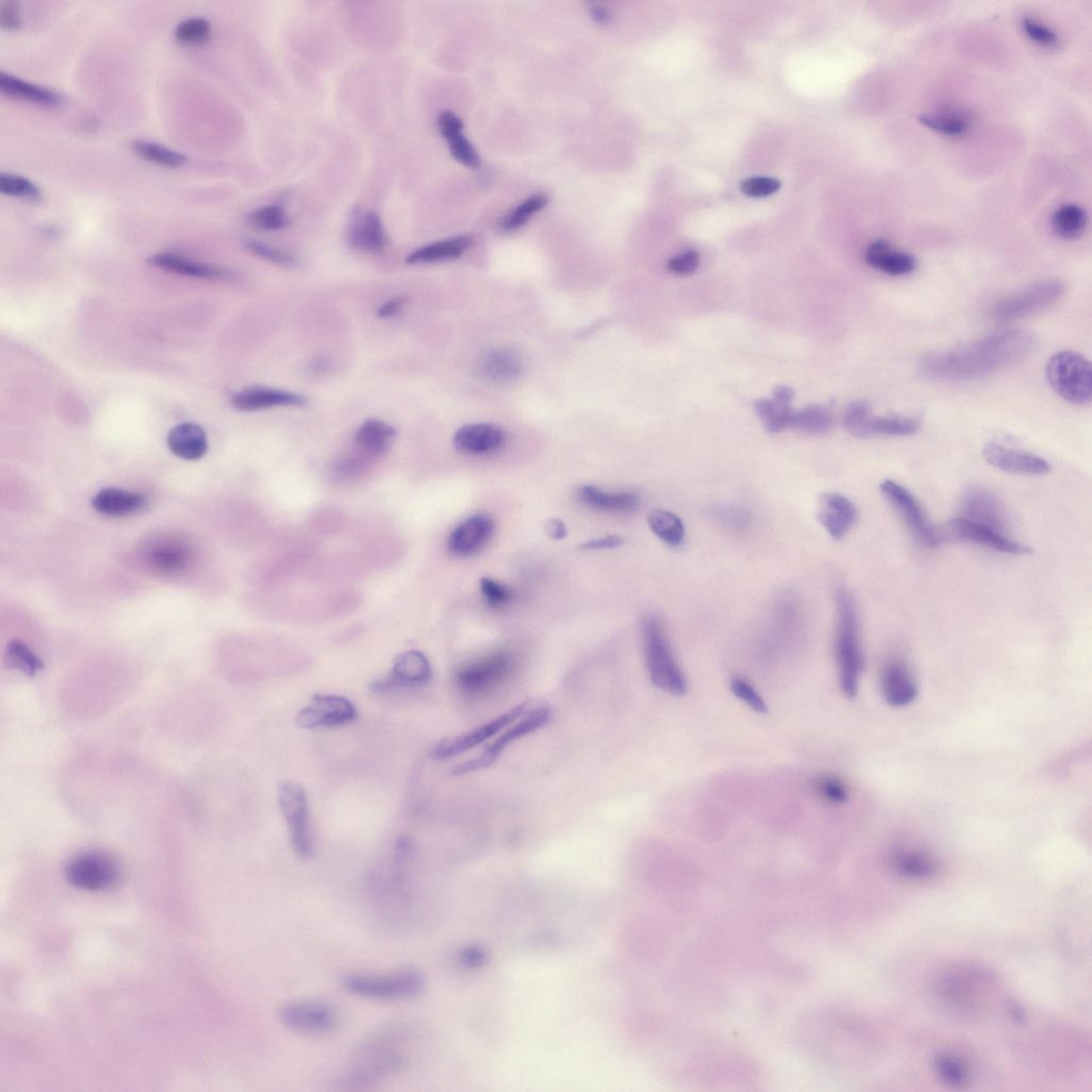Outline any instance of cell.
I'll return each mask as SVG.
<instances>
[{"label":"cell","instance_id":"6da1fadb","mask_svg":"<svg viewBox=\"0 0 1092 1092\" xmlns=\"http://www.w3.org/2000/svg\"><path fill=\"white\" fill-rule=\"evenodd\" d=\"M1035 347L1036 338L1029 331H1000L968 346L927 354L920 361L919 371L933 381H978L1016 366Z\"/></svg>","mask_w":1092,"mask_h":1092},{"label":"cell","instance_id":"7a4b0ae2","mask_svg":"<svg viewBox=\"0 0 1092 1092\" xmlns=\"http://www.w3.org/2000/svg\"><path fill=\"white\" fill-rule=\"evenodd\" d=\"M838 627L835 635V656L838 663L840 686L845 697L852 699L858 694L864 668L859 620L852 597L848 590L836 594Z\"/></svg>","mask_w":1092,"mask_h":1092},{"label":"cell","instance_id":"3957f363","mask_svg":"<svg viewBox=\"0 0 1092 1092\" xmlns=\"http://www.w3.org/2000/svg\"><path fill=\"white\" fill-rule=\"evenodd\" d=\"M646 663L652 683L669 695L681 697L688 683L669 645L664 626L655 616H648L643 623Z\"/></svg>","mask_w":1092,"mask_h":1092},{"label":"cell","instance_id":"277c9868","mask_svg":"<svg viewBox=\"0 0 1092 1092\" xmlns=\"http://www.w3.org/2000/svg\"><path fill=\"white\" fill-rule=\"evenodd\" d=\"M352 995L377 1001H405L417 998L426 987L424 976L416 970H403L383 976L350 974L341 980Z\"/></svg>","mask_w":1092,"mask_h":1092},{"label":"cell","instance_id":"5b68a950","mask_svg":"<svg viewBox=\"0 0 1092 1092\" xmlns=\"http://www.w3.org/2000/svg\"><path fill=\"white\" fill-rule=\"evenodd\" d=\"M1049 385L1058 395L1077 406H1088L1092 399V369L1089 360L1076 351L1053 354L1046 367Z\"/></svg>","mask_w":1092,"mask_h":1092},{"label":"cell","instance_id":"8992f818","mask_svg":"<svg viewBox=\"0 0 1092 1092\" xmlns=\"http://www.w3.org/2000/svg\"><path fill=\"white\" fill-rule=\"evenodd\" d=\"M991 979L976 970H958L944 976L938 983L939 998L960 1016H978L986 1004Z\"/></svg>","mask_w":1092,"mask_h":1092},{"label":"cell","instance_id":"52a82bcc","mask_svg":"<svg viewBox=\"0 0 1092 1092\" xmlns=\"http://www.w3.org/2000/svg\"><path fill=\"white\" fill-rule=\"evenodd\" d=\"M278 801L287 821L292 848L300 859L313 857L315 844L310 825L306 791L298 783L284 781L278 787Z\"/></svg>","mask_w":1092,"mask_h":1092},{"label":"cell","instance_id":"ba28073f","mask_svg":"<svg viewBox=\"0 0 1092 1092\" xmlns=\"http://www.w3.org/2000/svg\"><path fill=\"white\" fill-rule=\"evenodd\" d=\"M1065 293L1064 282L1057 279L1040 281L1002 300L993 310V317L1000 322L1028 318L1054 306Z\"/></svg>","mask_w":1092,"mask_h":1092},{"label":"cell","instance_id":"9c48e42d","mask_svg":"<svg viewBox=\"0 0 1092 1092\" xmlns=\"http://www.w3.org/2000/svg\"><path fill=\"white\" fill-rule=\"evenodd\" d=\"M279 1019L288 1029L307 1037L327 1036L340 1025L337 1008L317 1001L289 1003L280 1009Z\"/></svg>","mask_w":1092,"mask_h":1092},{"label":"cell","instance_id":"30bf717a","mask_svg":"<svg viewBox=\"0 0 1092 1092\" xmlns=\"http://www.w3.org/2000/svg\"><path fill=\"white\" fill-rule=\"evenodd\" d=\"M552 711L546 705L534 708L533 711L525 713L522 720L515 725L508 727L504 733H501L497 739L489 745L488 748L479 756L473 760L467 761L459 764L452 769L451 775H461L470 773L489 769L494 765L506 748L522 737L534 733L544 727L550 720Z\"/></svg>","mask_w":1092,"mask_h":1092},{"label":"cell","instance_id":"8fae6325","mask_svg":"<svg viewBox=\"0 0 1092 1092\" xmlns=\"http://www.w3.org/2000/svg\"><path fill=\"white\" fill-rule=\"evenodd\" d=\"M937 533L941 544L947 543V541L949 543H967L1011 555L1032 553L1030 546L1013 541L1000 531L971 522V521L963 518L953 519L947 524L937 527Z\"/></svg>","mask_w":1092,"mask_h":1092},{"label":"cell","instance_id":"7c38bea8","mask_svg":"<svg viewBox=\"0 0 1092 1092\" xmlns=\"http://www.w3.org/2000/svg\"><path fill=\"white\" fill-rule=\"evenodd\" d=\"M120 865L111 854L102 851H86L77 854L66 867V878L74 887L102 891L110 889L120 879Z\"/></svg>","mask_w":1092,"mask_h":1092},{"label":"cell","instance_id":"4fadbf2b","mask_svg":"<svg viewBox=\"0 0 1092 1092\" xmlns=\"http://www.w3.org/2000/svg\"><path fill=\"white\" fill-rule=\"evenodd\" d=\"M513 668V657L506 652H497L462 667L457 673V685L467 696L485 695L503 683Z\"/></svg>","mask_w":1092,"mask_h":1092},{"label":"cell","instance_id":"5bb4252c","mask_svg":"<svg viewBox=\"0 0 1092 1092\" xmlns=\"http://www.w3.org/2000/svg\"><path fill=\"white\" fill-rule=\"evenodd\" d=\"M880 490L921 544L927 547H938L941 545L937 527L929 524L920 501L907 488L894 480L885 479L881 482Z\"/></svg>","mask_w":1092,"mask_h":1092},{"label":"cell","instance_id":"9a60e30c","mask_svg":"<svg viewBox=\"0 0 1092 1092\" xmlns=\"http://www.w3.org/2000/svg\"><path fill=\"white\" fill-rule=\"evenodd\" d=\"M527 706V702H522L511 708L504 715L497 717L496 720L476 727L475 730L442 741L434 747L430 756L436 761H444L474 749V748L484 744L491 737L516 723L520 717L525 714Z\"/></svg>","mask_w":1092,"mask_h":1092},{"label":"cell","instance_id":"2e32d148","mask_svg":"<svg viewBox=\"0 0 1092 1092\" xmlns=\"http://www.w3.org/2000/svg\"><path fill=\"white\" fill-rule=\"evenodd\" d=\"M357 718V708L347 698L315 695L311 703L298 714L296 723L303 729H318L345 725Z\"/></svg>","mask_w":1092,"mask_h":1092},{"label":"cell","instance_id":"e0dca14e","mask_svg":"<svg viewBox=\"0 0 1092 1092\" xmlns=\"http://www.w3.org/2000/svg\"><path fill=\"white\" fill-rule=\"evenodd\" d=\"M431 676L428 658L421 652L408 651L396 658L389 677L370 685V692L383 695L400 688L422 687L429 683Z\"/></svg>","mask_w":1092,"mask_h":1092},{"label":"cell","instance_id":"ac0fdd59","mask_svg":"<svg viewBox=\"0 0 1092 1092\" xmlns=\"http://www.w3.org/2000/svg\"><path fill=\"white\" fill-rule=\"evenodd\" d=\"M982 456L987 464L1006 473L1040 476L1051 471V466L1046 459L995 442L988 443L983 447Z\"/></svg>","mask_w":1092,"mask_h":1092},{"label":"cell","instance_id":"d6986e66","mask_svg":"<svg viewBox=\"0 0 1092 1092\" xmlns=\"http://www.w3.org/2000/svg\"><path fill=\"white\" fill-rule=\"evenodd\" d=\"M963 519L1005 534L1007 519L996 495L980 487H972L964 492L961 499Z\"/></svg>","mask_w":1092,"mask_h":1092},{"label":"cell","instance_id":"ffe728a7","mask_svg":"<svg viewBox=\"0 0 1092 1092\" xmlns=\"http://www.w3.org/2000/svg\"><path fill=\"white\" fill-rule=\"evenodd\" d=\"M495 521L488 515L470 517L451 531L447 541L449 552L458 557L474 555L484 548L495 534Z\"/></svg>","mask_w":1092,"mask_h":1092},{"label":"cell","instance_id":"44dd1931","mask_svg":"<svg viewBox=\"0 0 1092 1092\" xmlns=\"http://www.w3.org/2000/svg\"><path fill=\"white\" fill-rule=\"evenodd\" d=\"M858 510L852 501L839 494L823 495L819 503V520L828 534L841 540L857 522Z\"/></svg>","mask_w":1092,"mask_h":1092},{"label":"cell","instance_id":"7402d4cb","mask_svg":"<svg viewBox=\"0 0 1092 1092\" xmlns=\"http://www.w3.org/2000/svg\"><path fill=\"white\" fill-rule=\"evenodd\" d=\"M505 431L492 424H470L461 427L455 434V447L470 456L491 454L504 445Z\"/></svg>","mask_w":1092,"mask_h":1092},{"label":"cell","instance_id":"603a6c76","mask_svg":"<svg viewBox=\"0 0 1092 1092\" xmlns=\"http://www.w3.org/2000/svg\"><path fill=\"white\" fill-rule=\"evenodd\" d=\"M232 403L240 411L252 412L275 407H301L306 405L307 399L296 393L258 387L235 394Z\"/></svg>","mask_w":1092,"mask_h":1092},{"label":"cell","instance_id":"cb8c5ba5","mask_svg":"<svg viewBox=\"0 0 1092 1092\" xmlns=\"http://www.w3.org/2000/svg\"><path fill=\"white\" fill-rule=\"evenodd\" d=\"M348 242L358 251L383 250L387 244V238L379 216L371 212L354 213L348 228Z\"/></svg>","mask_w":1092,"mask_h":1092},{"label":"cell","instance_id":"d4e9b609","mask_svg":"<svg viewBox=\"0 0 1092 1092\" xmlns=\"http://www.w3.org/2000/svg\"><path fill=\"white\" fill-rule=\"evenodd\" d=\"M865 261L876 270L892 277L908 275L917 268V260L908 252L892 247L885 241H876L865 252Z\"/></svg>","mask_w":1092,"mask_h":1092},{"label":"cell","instance_id":"484cf974","mask_svg":"<svg viewBox=\"0 0 1092 1092\" xmlns=\"http://www.w3.org/2000/svg\"><path fill=\"white\" fill-rule=\"evenodd\" d=\"M882 695L894 707L909 705L918 696V685L907 667L894 663L884 669L881 680Z\"/></svg>","mask_w":1092,"mask_h":1092},{"label":"cell","instance_id":"4316f807","mask_svg":"<svg viewBox=\"0 0 1092 1092\" xmlns=\"http://www.w3.org/2000/svg\"><path fill=\"white\" fill-rule=\"evenodd\" d=\"M577 497L590 508L611 514L632 513L641 504L633 492H608L595 486L579 487Z\"/></svg>","mask_w":1092,"mask_h":1092},{"label":"cell","instance_id":"83f0119b","mask_svg":"<svg viewBox=\"0 0 1092 1092\" xmlns=\"http://www.w3.org/2000/svg\"><path fill=\"white\" fill-rule=\"evenodd\" d=\"M145 506L146 498L142 495L116 488L103 489L92 499L97 513L107 517L132 516Z\"/></svg>","mask_w":1092,"mask_h":1092},{"label":"cell","instance_id":"f1b7e54d","mask_svg":"<svg viewBox=\"0 0 1092 1092\" xmlns=\"http://www.w3.org/2000/svg\"><path fill=\"white\" fill-rule=\"evenodd\" d=\"M396 436V429L387 421L368 419L358 430L356 444L363 458L376 459L386 454Z\"/></svg>","mask_w":1092,"mask_h":1092},{"label":"cell","instance_id":"f546056e","mask_svg":"<svg viewBox=\"0 0 1092 1092\" xmlns=\"http://www.w3.org/2000/svg\"><path fill=\"white\" fill-rule=\"evenodd\" d=\"M168 446L176 457L189 461L199 460L208 452V437L199 425L184 422L170 431Z\"/></svg>","mask_w":1092,"mask_h":1092},{"label":"cell","instance_id":"4dcf8cb0","mask_svg":"<svg viewBox=\"0 0 1092 1092\" xmlns=\"http://www.w3.org/2000/svg\"><path fill=\"white\" fill-rule=\"evenodd\" d=\"M439 130L448 142L449 150L456 161L468 166H477L479 157L473 145L462 134L464 124L451 112L442 113L438 120Z\"/></svg>","mask_w":1092,"mask_h":1092},{"label":"cell","instance_id":"1f68e13d","mask_svg":"<svg viewBox=\"0 0 1092 1092\" xmlns=\"http://www.w3.org/2000/svg\"><path fill=\"white\" fill-rule=\"evenodd\" d=\"M524 370L522 359L513 350L492 351L481 363V373L489 381L510 383L518 380Z\"/></svg>","mask_w":1092,"mask_h":1092},{"label":"cell","instance_id":"d6a6232c","mask_svg":"<svg viewBox=\"0 0 1092 1092\" xmlns=\"http://www.w3.org/2000/svg\"><path fill=\"white\" fill-rule=\"evenodd\" d=\"M921 421L916 418L890 416H871L859 428L854 437L871 438L876 436L908 437L918 434Z\"/></svg>","mask_w":1092,"mask_h":1092},{"label":"cell","instance_id":"836d02e7","mask_svg":"<svg viewBox=\"0 0 1092 1092\" xmlns=\"http://www.w3.org/2000/svg\"><path fill=\"white\" fill-rule=\"evenodd\" d=\"M471 244H473V240L468 238V236H458V238L427 244L425 247L412 252L406 262L408 264H427L456 260L470 248Z\"/></svg>","mask_w":1092,"mask_h":1092},{"label":"cell","instance_id":"e575fe53","mask_svg":"<svg viewBox=\"0 0 1092 1092\" xmlns=\"http://www.w3.org/2000/svg\"><path fill=\"white\" fill-rule=\"evenodd\" d=\"M150 263L156 267L201 279H218L224 277V272L213 266L194 262L181 257V255L161 253L154 255Z\"/></svg>","mask_w":1092,"mask_h":1092},{"label":"cell","instance_id":"d590c367","mask_svg":"<svg viewBox=\"0 0 1092 1092\" xmlns=\"http://www.w3.org/2000/svg\"><path fill=\"white\" fill-rule=\"evenodd\" d=\"M0 90L9 96L21 98V100L32 103L48 106L61 103V97L58 93L49 90V89L24 82L4 72L0 73Z\"/></svg>","mask_w":1092,"mask_h":1092},{"label":"cell","instance_id":"8d00e7d4","mask_svg":"<svg viewBox=\"0 0 1092 1092\" xmlns=\"http://www.w3.org/2000/svg\"><path fill=\"white\" fill-rule=\"evenodd\" d=\"M1087 221V215L1083 209L1078 205L1068 204L1061 206L1053 216L1052 226L1058 238L1075 241L1083 235Z\"/></svg>","mask_w":1092,"mask_h":1092},{"label":"cell","instance_id":"74e56055","mask_svg":"<svg viewBox=\"0 0 1092 1092\" xmlns=\"http://www.w3.org/2000/svg\"><path fill=\"white\" fill-rule=\"evenodd\" d=\"M648 522L653 533L668 546H680L684 543V524L672 511L654 509L648 514Z\"/></svg>","mask_w":1092,"mask_h":1092},{"label":"cell","instance_id":"f35d334b","mask_svg":"<svg viewBox=\"0 0 1092 1092\" xmlns=\"http://www.w3.org/2000/svg\"><path fill=\"white\" fill-rule=\"evenodd\" d=\"M190 562V549L180 544H163L154 547L150 553V564L162 573L180 572Z\"/></svg>","mask_w":1092,"mask_h":1092},{"label":"cell","instance_id":"ab89813d","mask_svg":"<svg viewBox=\"0 0 1092 1092\" xmlns=\"http://www.w3.org/2000/svg\"><path fill=\"white\" fill-rule=\"evenodd\" d=\"M893 863L899 873L912 879H927L938 871V864L930 855L916 851L899 852Z\"/></svg>","mask_w":1092,"mask_h":1092},{"label":"cell","instance_id":"60d3db41","mask_svg":"<svg viewBox=\"0 0 1092 1092\" xmlns=\"http://www.w3.org/2000/svg\"><path fill=\"white\" fill-rule=\"evenodd\" d=\"M832 425L831 412L823 406H809L801 411L794 412L791 422V427L810 435H824L831 429Z\"/></svg>","mask_w":1092,"mask_h":1092},{"label":"cell","instance_id":"b9f144b4","mask_svg":"<svg viewBox=\"0 0 1092 1092\" xmlns=\"http://www.w3.org/2000/svg\"><path fill=\"white\" fill-rule=\"evenodd\" d=\"M920 121L932 131L952 137L962 136L970 129L969 116L958 111L925 114L920 116Z\"/></svg>","mask_w":1092,"mask_h":1092},{"label":"cell","instance_id":"7bdbcfd3","mask_svg":"<svg viewBox=\"0 0 1092 1092\" xmlns=\"http://www.w3.org/2000/svg\"><path fill=\"white\" fill-rule=\"evenodd\" d=\"M6 662L9 667L16 669V671L28 676H35L41 673L44 668L40 657L31 648L19 641H13L8 645Z\"/></svg>","mask_w":1092,"mask_h":1092},{"label":"cell","instance_id":"ee69618b","mask_svg":"<svg viewBox=\"0 0 1092 1092\" xmlns=\"http://www.w3.org/2000/svg\"><path fill=\"white\" fill-rule=\"evenodd\" d=\"M547 204V196L544 193H536L529 196L527 200L521 203L515 211L511 212L507 217L500 222L499 229L505 233L515 232L533 217L536 213L544 210Z\"/></svg>","mask_w":1092,"mask_h":1092},{"label":"cell","instance_id":"f6af8a7d","mask_svg":"<svg viewBox=\"0 0 1092 1092\" xmlns=\"http://www.w3.org/2000/svg\"><path fill=\"white\" fill-rule=\"evenodd\" d=\"M133 150L146 161L170 166V168H177V166L186 163V157L183 154L150 141H136L133 144Z\"/></svg>","mask_w":1092,"mask_h":1092},{"label":"cell","instance_id":"bcb514c9","mask_svg":"<svg viewBox=\"0 0 1092 1092\" xmlns=\"http://www.w3.org/2000/svg\"><path fill=\"white\" fill-rule=\"evenodd\" d=\"M0 191L7 195L18 196V198L32 201L41 198V190L35 183L23 176L12 173L0 174Z\"/></svg>","mask_w":1092,"mask_h":1092},{"label":"cell","instance_id":"7dc6e473","mask_svg":"<svg viewBox=\"0 0 1092 1092\" xmlns=\"http://www.w3.org/2000/svg\"><path fill=\"white\" fill-rule=\"evenodd\" d=\"M211 24L202 17L187 18L177 25L175 37L177 40L186 44H199L209 40Z\"/></svg>","mask_w":1092,"mask_h":1092},{"label":"cell","instance_id":"c3c4849f","mask_svg":"<svg viewBox=\"0 0 1092 1092\" xmlns=\"http://www.w3.org/2000/svg\"><path fill=\"white\" fill-rule=\"evenodd\" d=\"M936 1070L943 1080L951 1085H963L969 1079V1069L964 1062L953 1055H942L936 1059Z\"/></svg>","mask_w":1092,"mask_h":1092},{"label":"cell","instance_id":"681fc988","mask_svg":"<svg viewBox=\"0 0 1092 1092\" xmlns=\"http://www.w3.org/2000/svg\"><path fill=\"white\" fill-rule=\"evenodd\" d=\"M250 222L264 231H280L287 228L289 219L280 206H266L249 216Z\"/></svg>","mask_w":1092,"mask_h":1092},{"label":"cell","instance_id":"f907efd6","mask_svg":"<svg viewBox=\"0 0 1092 1092\" xmlns=\"http://www.w3.org/2000/svg\"><path fill=\"white\" fill-rule=\"evenodd\" d=\"M731 691L736 698H739L744 703L751 708L756 713L766 714L769 712L767 704L759 693L754 690V687L745 678L736 676L731 681Z\"/></svg>","mask_w":1092,"mask_h":1092},{"label":"cell","instance_id":"816d5d0a","mask_svg":"<svg viewBox=\"0 0 1092 1092\" xmlns=\"http://www.w3.org/2000/svg\"><path fill=\"white\" fill-rule=\"evenodd\" d=\"M480 590L487 603L494 607L508 605L514 598V593L497 580L490 577L480 579Z\"/></svg>","mask_w":1092,"mask_h":1092},{"label":"cell","instance_id":"f5cc1de1","mask_svg":"<svg viewBox=\"0 0 1092 1092\" xmlns=\"http://www.w3.org/2000/svg\"><path fill=\"white\" fill-rule=\"evenodd\" d=\"M816 791L825 801L841 804L849 799L845 784L834 775H823L816 782Z\"/></svg>","mask_w":1092,"mask_h":1092},{"label":"cell","instance_id":"db71d44e","mask_svg":"<svg viewBox=\"0 0 1092 1092\" xmlns=\"http://www.w3.org/2000/svg\"><path fill=\"white\" fill-rule=\"evenodd\" d=\"M1022 27L1025 29L1026 34L1031 41L1044 47H1055L1058 44V38L1054 32L1046 25L1040 23L1035 18L1025 17L1022 19Z\"/></svg>","mask_w":1092,"mask_h":1092},{"label":"cell","instance_id":"11a10c76","mask_svg":"<svg viewBox=\"0 0 1092 1092\" xmlns=\"http://www.w3.org/2000/svg\"><path fill=\"white\" fill-rule=\"evenodd\" d=\"M781 183L769 176H755L745 180L741 184V190L752 198H763L780 190Z\"/></svg>","mask_w":1092,"mask_h":1092},{"label":"cell","instance_id":"9f6ffc18","mask_svg":"<svg viewBox=\"0 0 1092 1092\" xmlns=\"http://www.w3.org/2000/svg\"><path fill=\"white\" fill-rule=\"evenodd\" d=\"M871 416L872 409L867 401H854L851 403L848 410H846L844 418L845 428L848 429L851 435L854 436L855 432L863 425V422Z\"/></svg>","mask_w":1092,"mask_h":1092},{"label":"cell","instance_id":"6f0895ef","mask_svg":"<svg viewBox=\"0 0 1092 1092\" xmlns=\"http://www.w3.org/2000/svg\"><path fill=\"white\" fill-rule=\"evenodd\" d=\"M700 265V255L695 250L686 251L677 257L668 262L667 268L669 271L682 275H691L695 273Z\"/></svg>","mask_w":1092,"mask_h":1092},{"label":"cell","instance_id":"680465c9","mask_svg":"<svg viewBox=\"0 0 1092 1092\" xmlns=\"http://www.w3.org/2000/svg\"><path fill=\"white\" fill-rule=\"evenodd\" d=\"M245 247L258 257L272 263L282 266H292L294 264V260L290 254L274 249L263 242L250 241L245 242Z\"/></svg>","mask_w":1092,"mask_h":1092},{"label":"cell","instance_id":"91938a15","mask_svg":"<svg viewBox=\"0 0 1092 1092\" xmlns=\"http://www.w3.org/2000/svg\"><path fill=\"white\" fill-rule=\"evenodd\" d=\"M0 25L4 29H9V31L21 25V12H19L18 4L13 2V0L0 3Z\"/></svg>","mask_w":1092,"mask_h":1092},{"label":"cell","instance_id":"94428289","mask_svg":"<svg viewBox=\"0 0 1092 1092\" xmlns=\"http://www.w3.org/2000/svg\"><path fill=\"white\" fill-rule=\"evenodd\" d=\"M753 407H754V410L756 412V415L759 416V418L763 421V424H764L765 427L769 426L771 424V422L776 417H778L779 413L782 410H784V409H779L778 407H776L774 400L767 399V398L756 400L753 403ZM787 409H789V408H787Z\"/></svg>","mask_w":1092,"mask_h":1092},{"label":"cell","instance_id":"6125c7cd","mask_svg":"<svg viewBox=\"0 0 1092 1092\" xmlns=\"http://www.w3.org/2000/svg\"><path fill=\"white\" fill-rule=\"evenodd\" d=\"M624 545V539L617 535H608L602 538L587 541L580 548L587 550L614 549Z\"/></svg>","mask_w":1092,"mask_h":1092},{"label":"cell","instance_id":"be15d7a7","mask_svg":"<svg viewBox=\"0 0 1092 1092\" xmlns=\"http://www.w3.org/2000/svg\"><path fill=\"white\" fill-rule=\"evenodd\" d=\"M407 302V297L399 296L383 303L377 311L378 317L385 319L397 317Z\"/></svg>","mask_w":1092,"mask_h":1092},{"label":"cell","instance_id":"e7e4bbea","mask_svg":"<svg viewBox=\"0 0 1092 1092\" xmlns=\"http://www.w3.org/2000/svg\"><path fill=\"white\" fill-rule=\"evenodd\" d=\"M794 398V391L790 387H776L774 390V402L779 409L791 408V401Z\"/></svg>","mask_w":1092,"mask_h":1092},{"label":"cell","instance_id":"03108f58","mask_svg":"<svg viewBox=\"0 0 1092 1092\" xmlns=\"http://www.w3.org/2000/svg\"><path fill=\"white\" fill-rule=\"evenodd\" d=\"M546 530L548 537L554 540H563L567 537L568 529L564 521L559 519H552L547 521Z\"/></svg>","mask_w":1092,"mask_h":1092},{"label":"cell","instance_id":"003e7915","mask_svg":"<svg viewBox=\"0 0 1092 1092\" xmlns=\"http://www.w3.org/2000/svg\"><path fill=\"white\" fill-rule=\"evenodd\" d=\"M590 13H592L594 19H596L597 23H607L608 19L611 18V13H609L608 10L598 4L593 5L592 8H590Z\"/></svg>","mask_w":1092,"mask_h":1092}]
</instances>
